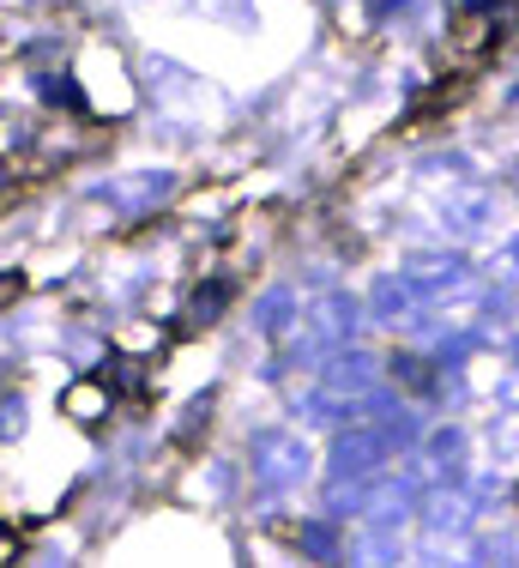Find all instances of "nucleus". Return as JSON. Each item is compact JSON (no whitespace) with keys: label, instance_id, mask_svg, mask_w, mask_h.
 Returning a JSON list of instances; mask_svg holds the SVG:
<instances>
[{"label":"nucleus","instance_id":"6e6552de","mask_svg":"<svg viewBox=\"0 0 519 568\" xmlns=\"http://www.w3.org/2000/svg\"><path fill=\"white\" fill-rule=\"evenodd\" d=\"M170 187H175L170 170H140L133 182H103L98 200H115V206H128V212H145V206H157V200H170Z\"/></svg>","mask_w":519,"mask_h":568},{"label":"nucleus","instance_id":"f8f14e48","mask_svg":"<svg viewBox=\"0 0 519 568\" xmlns=\"http://www.w3.org/2000/svg\"><path fill=\"white\" fill-rule=\"evenodd\" d=\"M303 550H308L314 562H338V557H345V532H338L333 514H320V520L303 526Z\"/></svg>","mask_w":519,"mask_h":568},{"label":"nucleus","instance_id":"9d476101","mask_svg":"<svg viewBox=\"0 0 519 568\" xmlns=\"http://www.w3.org/2000/svg\"><path fill=\"white\" fill-rule=\"evenodd\" d=\"M423 459H429L435 471H447V478H454V471L466 466V429H459V424L429 429V436H423Z\"/></svg>","mask_w":519,"mask_h":568},{"label":"nucleus","instance_id":"ddd939ff","mask_svg":"<svg viewBox=\"0 0 519 568\" xmlns=\"http://www.w3.org/2000/svg\"><path fill=\"white\" fill-rule=\"evenodd\" d=\"M224 308H230V284H212V291H194V308H187V315H194L200 327H212Z\"/></svg>","mask_w":519,"mask_h":568},{"label":"nucleus","instance_id":"9b49d317","mask_svg":"<svg viewBox=\"0 0 519 568\" xmlns=\"http://www.w3.org/2000/svg\"><path fill=\"white\" fill-rule=\"evenodd\" d=\"M441 212H447V224H454V230L477 236V230L489 224V212H496V206H489L484 187H466V194H447V200H441Z\"/></svg>","mask_w":519,"mask_h":568},{"label":"nucleus","instance_id":"2eb2a0df","mask_svg":"<svg viewBox=\"0 0 519 568\" xmlns=\"http://www.w3.org/2000/svg\"><path fill=\"white\" fill-rule=\"evenodd\" d=\"M24 429V399H0V442Z\"/></svg>","mask_w":519,"mask_h":568},{"label":"nucleus","instance_id":"f257e3e1","mask_svg":"<svg viewBox=\"0 0 519 568\" xmlns=\"http://www.w3.org/2000/svg\"><path fill=\"white\" fill-rule=\"evenodd\" d=\"M363 327V296L350 291H320L308 303V315H296V339H291V363H320L326 351L350 345Z\"/></svg>","mask_w":519,"mask_h":568},{"label":"nucleus","instance_id":"f03ea898","mask_svg":"<svg viewBox=\"0 0 519 568\" xmlns=\"http://www.w3.org/2000/svg\"><path fill=\"white\" fill-rule=\"evenodd\" d=\"M248 466H254V484L272 496L296 490V484L314 471V448L296 429H260V436L248 442Z\"/></svg>","mask_w":519,"mask_h":568},{"label":"nucleus","instance_id":"39448f33","mask_svg":"<svg viewBox=\"0 0 519 568\" xmlns=\"http://www.w3.org/2000/svg\"><path fill=\"white\" fill-rule=\"evenodd\" d=\"M363 315L375 321V327L411 333V327H423V296L405 284V273H380L375 291H368V303H363Z\"/></svg>","mask_w":519,"mask_h":568},{"label":"nucleus","instance_id":"0eeeda50","mask_svg":"<svg viewBox=\"0 0 519 568\" xmlns=\"http://www.w3.org/2000/svg\"><path fill=\"white\" fill-rule=\"evenodd\" d=\"M417 514H423V532L429 538H466L477 526V503L466 490H435V496H417Z\"/></svg>","mask_w":519,"mask_h":568},{"label":"nucleus","instance_id":"1a4fd4ad","mask_svg":"<svg viewBox=\"0 0 519 568\" xmlns=\"http://www.w3.org/2000/svg\"><path fill=\"white\" fill-rule=\"evenodd\" d=\"M254 327L266 333V339H284V333L296 327V291L291 284H272L266 296L254 303Z\"/></svg>","mask_w":519,"mask_h":568},{"label":"nucleus","instance_id":"4468645a","mask_svg":"<svg viewBox=\"0 0 519 568\" xmlns=\"http://www.w3.org/2000/svg\"><path fill=\"white\" fill-rule=\"evenodd\" d=\"M380 369H387L399 387H423V382H429V363H423V357H393V363H380Z\"/></svg>","mask_w":519,"mask_h":568},{"label":"nucleus","instance_id":"20e7f679","mask_svg":"<svg viewBox=\"0 0 519 568\" xmlns=\"http://www.w3.org/2000/svg\"><path fill=\"white\" fill-rule=\"evenodd\" d=\"M393 459V442L380 424H338L333 429V448H326V471L333 478H375L380 466Z\"/></svg>","mask_w":519,"mask_h":568},{"label":"nucleus","instance_id":"423d86ee","mask_svg":"<svg viewBox=\"0 0 519 568\" xmlns=\"http://www.w3.org/2000/svg\"><path fill=\"white\" fill-rule=\"evenodd\" d=\"M357 514L368 526H399V520H411L417 514V484H405V478H363V503Z\"/></svg>","mask_w":519,"mask_h":568},{"label":"nucleus","instance_id":"7ed1b4c3","mask_svg":"<svg viewBox=\"0 0 519 568\" xmlns=\"http://www.w3.org/2000/svg\"><path fill=\"white\" fill-rule=\"evenodd\" d=\"M399 273L423 303H441V296H466L471 291V261L459 248H417V254H405Z\"/></svg>","mask_w":519,"mask_h":568}]
</instances>
